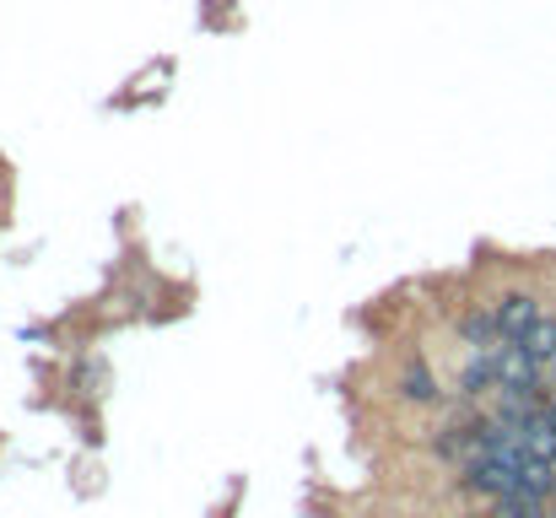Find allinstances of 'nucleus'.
<instances>
[{
	"label": "nucleus",
	"instance_id": "1",
	"mask_svg": "<svg viewBox=\"0 0 556 518\" xmlns=\"http://www.w3.org/2000/svg\"><path fill=\"white\" fill-rule=\"evenodd\" d=\"M541 314H546V303H541L535 287H508V292L492 298V319H497V336L503 341H525Z\"/></svg>",
	"mask_w": 556,
	"mask_h": 518
},
{
	"label": "nucleus",
	"instance_id": "3",
	"mask_svg": "<svg viewBox=\"0 0 556 518\" xmlns=\"http://www.w3.org/2000/svg\"><path fill=\"white\" fill-rule=\"evenodd\" d=\"M503 383H497V367H492V351H465V362H459V372H454V400L459 405H486L492 394H497Z\"/></svg>",
	"mask_w": 556,
	"mask_h": 518
},
{
	"label": "nucleus",
	"instance_id": "9",
	"mask_svg": "<svg viewBox=\"0 0 556 518\" xmlns=\"http://www.w3.org/2000/svg\"><path fill=\"white\" fill-rule=\"evenodd\" d=\"M546 421H552V427H556V394H552V400H546Z\"/></svg>",
	"mask_w": 556,
	"mask_h": 518
},
{
	"label": "nucleus",
	"instance_id": "7",
	"mask_svg": "<svg viewBox=\"0 0 556 518\" xmlns=\"http://www.w3.org/2000/svg\"><path fill=\"white\" fill-rule=\"evenodd\" d=\"M519 448H525L530 459H546V465H556V427L546 421V410H541L535 421H525V427H519Z\"/></svg>",
	"mask_w": 556,
	"mask_h": 518
},
{
	"label": "nucleus",
	"instance_id": "10",
	"mask_svg": "<svg viewBox=\"0 0 556 518\" xmlns=\"http://www.w3.org/2000/svg\"><path fill=\"white\" fill-rule=\"evenodd\" d=\"M546 383H552V389H556V362H552V367H546Z\"/></svg>",
	"mask_w": 556,
	"mask_h": 518
},
{
	"label": "nucleus",
	"instance_id": "4",
	"mask_svg": "<svg viewBox=\"0 0 556 518\" xmlns=\"http://www.w3.org/2000/svg\"><path fill=\"white\" fill-rule=\"evenodd\" d=\"M492 367L503 389H546V367L525 351V341H503L492 351Z\"/></svg>",
	"mask_w": 556,
	"mask_h": 518
},
{
	"label": "nucleus",
	"instance_id": "6",
	"mask_svg": "<svg viewBox=\"0 0 556 518\" xmlns=\"http://www.w3.org/2000/svg\"><path fill=\"white\" fill-rule=\"evenodd\" d=\"M486 518H552V503L546 497H535V492H508V497H497V503H486Z\"/></svg>",
	"mask_w": 556,
	"mask_h": 518
},
{
	"label": "nucleus",
	"instance_id": "2",
	"mask_svg": "<svg viewBox=\"0 0 556 518\" xmlns=\"http://www.w3.org/2000/svg\"><path fill=\"white\" fill-rule=\"evenodd\" d=\"M394 400H400V405H416V410H438V405L448 400V389L438 383V372H432L421 356H405V362L394 367Z\"/></svg>",
	"mask_w": 556,
	"mask_h": 518
},
{
	"label": "nucleus",
	"instance_id": "5",
	"mask_svg": "<svg viewBox=\"0 0 556 518\" xmlns=\"http://www.w3.org/2000/svg\"><path fill=\"white\" fill-rule=\"evenodd\" d=\"M454 341L465 345V351H497V345H503V336H497L492 303H486V308H481V303L459 308V314H454Z\"/></svg>",
	"mask_w": 556,
	"mask_h": 518
},
{
	"label": "nucleus",
	"instance_id": "8",
	"mask_svg": "<svg viewBox=\"0 0 556 518\" xmlns=\"http://www.w3.org/2000/svg\"><path fill=\"white\" fill-rule=\"evenodd\" d=\"M525 351H530V356H535L541 367H552V362H556V314H552V308H546V314H541V319L530 325V336H525Z\"/></svg>",
	"mask_w": 556,
	"mask_h": 518
},
{
	"label": "nucleus",
	"instance_id": "11",
	"mask_svg": "<svg viewBox=\"0 0 556 518\" xmlns=\"http://www.w3.org/2000/svg\"><path fill=\"white\" fill-rule=\"evenodd\" d=\"M552 518H556V497H552Z\"/></svg>",
	"mask_w": 556,
	"mask_h": 518
}]
</instances>
